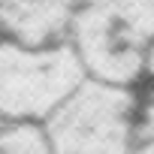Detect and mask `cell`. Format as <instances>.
<instances>
[{"instance_id":"3957f363","label":"cell","mask_w":154,"mask_h":154,"mask_svg":"<svg viewBox=\"0 0 154 154\" xmlns=\"http://www.w3.org/2000/svg\"><path fill=\"white\" fill-rule=\"evenodd\" d=\"M85 79L66 39L27 48L12 39H0V118L42 121L75 85Z\"/></svg>"},{"instance_id":"7a4b0ae2","label":"cell","mask_w":154,"mask_h":154,"mask_svg":"<svg viewBox=\"0 0 154 154\" xmlns=\"http://www.w3.org/2000/svg\"><path fill=\"white\" fill-rule=\"evenodd\" d=\"M136 97L127 85L85 79L42 121L51 154H130Z\"/></svg>"},{"instance_id":"6da1fadb","label":"cell","mask_w":154,"mask_h":154,"mask_svg":"<svg viewBox=\"0 0 154 154\" xmlns=\"http://www.w3.org/2000/svg\"><path fill=\"white\" fill-rule=\"evenodd\" d=\"M151 39L154 0H79L66 30L85 75L127 88L142 75V54Z\"/></svg>"},{"instance_id":"ba28073f","label":"cell","mask_w":154,"mask_h":154,"mask_svg":"<svg viewBox=\"0 0 154 154\" xmlns=\"http://www.w3.org/2000/svg\"><path fill=\"white\" fill-rule=\"evenodd\" d=\"M151 103H154V97H151Z\"/></svg>"},{"instance_id":"277c9868","label":"cell","mask_w":154,"mask_h":154,"mask_svg":"<svg viewBox=\"0 0 154 154\" xmlns=\"http://www.w3.org/2000/svg\"><path fill=\"white\" fill-rule=\"evenodd\" d=\"M75 6L79 0H0V33L27 48L60 42Z\"/></svg>"},{"instance_id":"8992f818","label":"cell","mask_w":154,"mask_h":154,"mask_svg":"<svg viewBox=\"0 0 154 154\" xmlns=\"http://www.w3.org/2000/svg\"><path fill=\"white\" fill-rule=\"evenodd\" d=\"M130 154H154V103L142 112V121L136 124Z\"/></svg>"},{"instance_id":"52a82bcc","label":"cell","mask_w":154,"mask_h":154,"mask_svg":"<svg viewBox=\"0 0 154 154\" xmlns=\"http://www.w3.org/2000/svg\"><path fill=\"white\" fill-rule=\"evenodd\" d=\"M142 69L148 75H154V39L145 45V54H142Z\"/></svg>"},{"instance_id":"5b68a950","label":"cell","mask_w":154,"mask_h":154,"mask_svg":"<svg viewBox=\"0 0 154 154\" xmlns=\"http://www.w3.org/2000/svg\"><path fill=\"white\" fill-rule=\"evenodd\" d=\"M0 154H51L42 127L33 121H12L0 130Z\"/></svg>"}]
</instances>
